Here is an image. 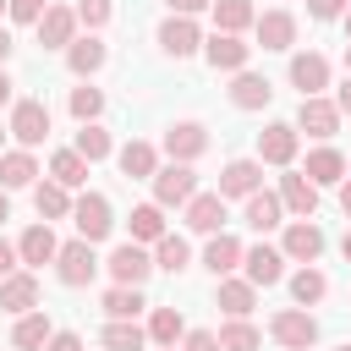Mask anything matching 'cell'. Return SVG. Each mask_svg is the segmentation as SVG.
Masks as SVG:
<instances>
[{
	"label": "cell",
	"instance_id": "e575fe53",
	"mask_svg": "<svg viewBox=\"0 0 351 351\" xmlns=\"http://www.w3.org/2000/svg\"><path fill=\"white\" fill-rule=\"evenodd\" d=\"M143 329H148L154 346H181V340H186V318H181V307H154Z\"/></svg>",
	"mask_w": 351,
	"mask_h": 351
},
{
	"label": "cell",
	"instance_id": "484cf974",
	"mask_svg": "<svg viewBox=\"0 0 351 351\" xmlns=\"http://www.w3.org/2000/svg\"><path fill=\"white\" fill-rule=\"evenodd\" d=\"M0 186H5V192L38 186V159H33V148H5V154H0Z\"/></svg>",
	"mask_w": 351,
	"mask_h": 351
},
{
	"label": "cell",
	"instance_id": "680465c9",
	"mask_svg": "<svg viewBox=\"0 0 351 351\" xmlns=\"http://www.w3.org/2000/svg\"><path fill=\"white\" fill-rule=\"evenodd\" d=\"M346 77H351V44H346Z\"/></svg>",
	"mask_w": 351,
	"mask_h": 351
},
{
	"label": "cell",
	"instance_id": "cb8c5ba5",
	"mask_svg": "<svg viewBox=\"0 0 351 351\" xmlns=\"http://www.w3.org/2000/svg\"><path fill=\"white\" fill-rule=\"evenodd\" d=\"M55 252H60V236L38 219V225H27L22 236H16V258L27 263V269H38V263H55Z\"/></svg>",
	"mask_w": 351,
	"mask_h": 351
},
{
	"label": "cell",
	"instance_id": "f546056e",
	"mask_svg": "<svg viewBox=\"0 0 351 351\" xmlns=\"http://www.w3.org/2000/svg\"><path fill=\"white\" fill-rule=\"evenodd\" d=\"M88 170H93V165H88L77 148H55V154H49V181H60L66 192L88 186Z\"/></svg>",
	"mask_w": 351,
	"mask_h": 351
},
{
	"label": "cell",
	"instance_id": "8d00e7d4",
	"mask_svg": "<svg viewBox=\"0 0 351 351\" xmlns=\"http://www.w3.org/2000/svg\"><path fill=\"white\" fill-rule=\"evenodd\" d=\"M291 296H296V307H318V302L329 296V280H324V269H318V263H302V269L291 274Z\"/></svg>",
	"mask_w": 351,
	"mask_h": 351
},
{
	"label": "cell",
	"instance_id": "836d02e7",
	"mask_svg": "<svg viewBox=\"0 0 351 351\" xmlns=\"http://www.w3.org/2000/svg\"><path fill=\"white\" fill-rule=\"evenodd\" d=\"M99 346H104V351H143V346H148V329H143L137 318H110V324L99 329Z\"/></svg>",
	"mask_w": 351,
	"mask_h": 351
},
{
	"label": "cell",
	"instance_id": "7dc6e473",
	"mask_svg": "<svg viewBox=\"0 0 351 351\" xmlns=\"http://www.w3.org/2000/svg\"><path fill=\"white\" fill-rule=\"evenodd\" d=\"M16 269H22V258H16V241H5V236H0V280H11Z\"/></svg>",
	"mask_w": 351,
	"mask_h": 351
},
{
	"label": "cell",
	"instance_id": "6f0895ef",
	"mask_svg": "<svg viewBox=\"0 0 351 351\" xmlns=\"http://www.w3.org/2000/svg\"><path fill=\"white\" fill-rule=\"evenodd\" d=\"M340 22H346V44H351V5H346V16H340Z\"/></svg>",
	"mask_w": 351,
	"mask_h": 351
},
{
	"label": "cell",
	"instance_id": "9c48e42d",
	"mask_svg": "<svg viewBox=\"0 0 351 351\" xmlns=\"http://www.w3.org/2000/svg\"><path fill=\"white\" fill-rule=\"evenodd\" d=\"M285 263H291V258H285L280 247L258 241V247H247V252H241V280H252L258 291H269V285H280V280H285Z\"/></svg>",
	"mask_w": 351,
	"mask_h": 351
},
{
	"label": "cell",
	"instance_id": "4316f807",
	"mask_svg": "<svg viewBox=\"0 0 351 351\" xmlns=\"http://www.w3.org/2000/svg\"><path fill=\"white\" fill-rule=\"evenodd\" d=\"M241 252H247V247H241L236 236H225V230H219V236H208V247H203V269H208L214 280H225V274H236V269H241Z\"/></svg>",
	"mask_w": 351,
	"mask_h": 351
},
{
	"label": "cell",
	"instance_id": "4fadbf2b",
	"mask_svg": "<svg viewBox=\"0 0 351 351\" xmlns=\"http://www.w3.org/2000/svg\"><path fill=\"white\" fill-rule=\"evenodd\" d=\"M252 192H263V159H230L225 170H219V197L230 203H247Z\"/></svg>",
	"mask_w": 351,
	"mask_h": 351
},
{
	"label": "cell",
	"instance_id": "1f68e13d",
	"mask_svg": "<svg viewBox=\"0 0 351 351\" xmlns=\"http://www.w3.org/2000/svg\"><path fill=\"white\" fill-rule=\"evenodd\" d=\"M126 225H132V241H137V247H154V241H165V236H170V225H165V208H159V203H137Z\"/></svg>",
	"mask_w": 351,
	"mask_h": 351
},
{
	"label": "cell",
	"instance_id": "9a60e30c",
	"mask_svg": "<svg viewBox=\"0 0 351 351\" xmlns=\"http://www.w3.org/2000/svg\"><path fill=\"white\" fill-rule=\"evenodd\" d=\"M291 88H296L302 99H318V93L329 88V60H324L318 49H296V55H291Z\"/></svg>",
	"mask_w": 351,
	"mask_h": 351
},
{
	"label": "cell",
	"instance_id": "681fc988",
	"mask_svg": "<svg viewBox=\"0 0 351 351\" xmlns=\"http://www.w3.org/2000/svg\"><path fill=\"white\" fill-rule=\"evenodd\" d=\"M170 16H197V11H214V0H165Z\"/></svg>",
	"mask_w": 351,
	"mask_h": 351
},
{
	"label": "cell",
	"instance_id": "ba28073f",
	"mask_svg": "<svg viewBox=\"0 0 351 351\" xmlns=\"http://www.w3.org/2000/svg\"><path fill=\"white\" fill-rule=\"evenodd\" d=\"M104 269H110L115 285H148V274H154V252L137 247V241H121V247L104 258Z\"/></svg>",
	"mask_w": 351,
	"mask_h": 351
},
{
	"label": "cell",
	"instance_id": "be15d7a7",
	"mask_svg": "<svg viewBox=\"0 0 351 351\" xmlns=\"http://www.w3.org/2000/svg\"><path fill=\"white\" fill-rule=\"evenodd\" d=\"M335 351H351V346H335Z\"/></svg>",
	"mask_w": 351,
	"mask_h": 351
},
{
	"label": "cell",
	"instance_id": "5bb4252c",
	"mask_svg": "<svg viewBox=\"0 0 351 351\" xmlns=\"http://www.w3.org/2000/svg\"><path fill=\"white\" fill-rule=\"evenodd\" d=\"M159 49H165L170 60H186V55H197V49H203L197 16H165V22H159Z\"/></svg>",
	"mask_w": 351,
	"mask_h": 351
},
{
	"label": "cell",
	"instance_id": "2e32d148",
	"mask_svg": "<svg viewBox=\"0 0 351 351\" xmlns=\"http://www.w3.org/2000/svg\"><path fill=\"white\" fill-rule=\"evenodd\" d=\"M203 60L214 66V71H247V60H252V44H241L236 33H214V38H203Z\"/></svg>",
	"mask_w": 351,
	"mask_h": 351
},
{
	"label": "cell",
	"instance_id": "f6af8a7d",
	"mask_svg": "<svg viewBox=\"0 0 351 351\" xmlns=\"http://www.w3.org/2000/svg\"><path fill=\"white\" fill-rule=\"evenodd\" d=\"M346 5H351V0H307V16H313V22H340Z\"/></svg>",
	"mask_w": 351,
	"mask_h": 351
},
{
	"label": "cell",
	"instance_id": "8fae6325",
	"mask_svg": "<svg viewBox=\"0 0 351 351\" xmlns=\"http://www.w3.org/2000/svg\"><path fill=\"white\" fill-rule=\"evenodd\" d=\"M324 230H318V219H291L285 225V236H280V252L291 258V263H318L324 258Z\"/></svg>",
	"mask_w": 351,
	"mask_h": 351
},
{
	"label": "cell",
	"instance_id": "52a82bcc",
	"mask_svg": "<svg viewBox=\"0 0 351 351\" xmlns=\"http://www.w3.org/2000/svg\"><path fill=\"white\" fill-rule=\"evenodd\" d=\"M165 154H170V165L203 159V154H208V126H203V121H170V126H165Z\"/></svg>",
	"mask_w": 351,
	"mask_h": 351
},
{
	"label": "cell",
	"instance_id": "5b68a950",
	"mask_svg": "<svg viewBox=\"0 0 351 351\" xmlns=\"http://www.w3.org/2000/svg\"><path fill=\"white\" fill-rule=\"evenodd\" d=\"M296 148H302V132H296V121H269V126L258 132V159H263V165H280V170H291V165H296Z\"/></svg>",
	"mask_w": 351,
	"mask_h": 351
},
{
	"label": "cell",
	"instance_id": "94428289",
	"mask_svg": "<svg viewBox=\"0 0 351 351\" xmlns=\"http://www.w3.org/2000/svg\"><path fill=\"white\" fill-rule=\"evenodd\" d=\"M5 11H11V0H0V16H5Z\"/></svg>",
	"mask_w": 351,
	"mask_h": 351
},
{
	"label": "cell",
	"instance_id": "3957f363",
	"mask_svg": "<svg viewBox=\"0 0 351 351\" xmlns=\"http://www.w3.org/2000/svg\"><path fill=\"white\" fill-rule=\"evenodd\" d=\"M71 225H77L82 241H104V236L115 230V208H110V197H104V192H77Z\"/></svg>",
	"mask_w": 351,
	"mask_h": 351
},
{
	"label": "cell",
	"instance_id": "11a10c76",
	"mask_svg": "<svg viewBox=\"0 0 351 351\" xmlns=\"http://www.w3.org/2000/svg\"><path fill=\"white\" fill-rule=\"evenodd\" d=\"M5 219H11V192L0 186V225H5Z\"/></svg>",
	"mask_w": 351,
	"mask_h": 351
},
{
	"label": "cell",
	"instance_id": "f907efd6",
	"mask_svg": "<svg viewBox=\"0 0 351 351\" xmlns=\"http://www.w3.org/2000/svg\"><path fill=\"white\" fill-rule=\"evenodd\" d=\"M11 88H16V82H11V71L0 66V110H5V104H16V93H11Z\"/></svg>",
	"mask_w": 351,
	"mask_h": 351
},
{
	"label": "cell",
	"instance_id": "ab89813d",
	"mask_svg": "<svg viewBox=\"0 0 351 351\" xmlns=\"http://www.w3.org/2000/svg\"><path fill=\"white\" fill-rule=\"evenodd\" d=\"M66 110L77 115V126H93V121L104 115V93H99L93 82H82V88H71V99H66Z\"/></svg>",
	"mask_w": 351,
	"mask_h": 351
},
{
	"label": "cell",
	"instance_id": "60d3db41",
	"mask_svg": "<svg viewBox=\"0 0 351 351\" xmlns=\"http://www.w3.org/2000/svg\"><path fill=\"white\" fill-rule=\"evenodd\" d=\"M71 148H77L88 165H99V159H110V154H115V143H110V132H104L99 121H93V126H77V143H71Z\"/></svg>",
	"mask_w": 351,
	"mask_h": 351
},
{
	"label": "cell",
	"instance_id": "ee69618b",
	"mask_svg": "<svg viewBox=\"0 0 351 351\" xmlns=\"http://www.w3.org/2000/svg\"><path fill=\"white\" fill-rule=\"evenodd\" d=\"M44 11H49V0H11V22H22V27H38L44 22Z\"/></svg>",
	"mask_w": 351,
	"mask_h": 351
},
{
	"label": "cell",
	"instance_id": "ffe728a7",
	"mask_svg": "<svg viewBox=\"0 0 351 351\" xmlns=\"http://www.w3.org/2000/svg\"><path fill=\"white\" fill-rule=\"evenodd\" d=\"M104 60H110V44H104L99 33H82V38L66 49V66H71V77H77V82L99 77V71H104Z\"/></svg>",
	"mask_w": 351,
	"mask_h": 351
},
{
	"label": "cell",
	"instance_id": "d6a6232c",
	"mask_svg": "<svg viewBox=\"0 0 351 351\" xmlns=\"http://www.w3.org/2000/svg\"><path fill=\"white\" fill-rule=\"evenodd\" d=\"M49 335H55V324H49V313L38 307V313H22V318H16L11 346H16V351H44V346H49Z\"/></svg>",
	"mask_w": 351,
	"mask_h": 351
},
{
	"label": "cell",
	"instance_id": "d6986e66",
	"mask_svg": "<svg viewBox=\"0 0 351 351\" xmlns=\"http://www.w3.org/2000/svg\"><path fill=\"white\" fill-rule=\"evenodd\" d=\"M0 313H11V318L38 313V274L33 269H16L11 280H0Z\"/></svg>",
	"mask_w": 351,
	"mask_h": 351
},
{
	"label": "cell",
	"instance_id": "b9f144b4",
	"mask_svg": "<svg viewBox=\"0 0 351 351\" xmlns=\"http://www.w3.org/2000/svg\"><path fill=\"white\" fill-rule=\"evenodd\" d=\"M219 346H225V351H258V346H263V335H258L247 318H230V324L219 329Z\"/></svg>",
	"mask_w": 351,
	"mask_h": 351
},
{
	"label": "cell",
	"instance_id": "7402d4cb",
	"mask_svg": "<svg viewBox=\"0 0 351 351\" xmlns=\"http://www.w3.org/2000/svg\"><path fill=\"white\" fill-rule=\"evenodd\" d=\"M181 214H186V230L192 236H219L225 230V197L219 192H197Z\"/></svg>",
	"mask_w": 351,
	"mask_h": 351
},
{
	"label": "cell",
	"instance_id": "f5cc1de1",
	"mask_svg": "<svg viewBox=\"0 0 351 351\" xmlns=\"http://www.w3.org/2000/svg\"><path fill=\"white\" fill-rule=\"evenodd\" d=\"M340 214L351 219V181H340Z\"/></svg>",
	"mask_w": 351,
	"mask_h": 351
},
{
	"label": "cell",
	"instance_id": "d590c367",
	"mask_svg": "<svg viewBox=\"0 0 351 351\" xmlns=\"http://www.w3.org/2000/svg\"><path fill=\"white\" fill-rule=\"evenodd\" d=\"M258 22V5L252 0H214V33H247Z\"/></svg>",
	"mask_w": 351,
	"mask_h": 351
},
{
	"label": "cell",
	"instance_id": "816d5d0a",
	"mask_svg": "<svg viewBox=\"0 0 351 351\" xmlns=\"http://www.w3.org/2000/svg\"><path fill=\"white\" fill-rule=\"evenodd\" d=\"M335 104H340V115H351V77L335 88Z\"/></svg>",
	"mask_w": 351,
	"mask_h": 351
},
{
	"label": "cell",
	"instance_id": "7bdbcfd3",
	"mask_svg": "<svg viewBox=\"0 0 351 351\" xmlns=\"http://www.w3.org/2000/svg\"><path fill=\"white\" fill-rule=\"evenodd\" d=\"M110 16H115V0H77V22H82L88 33H99Z\"/></svg>",
	"mask_w": 351,
	"mask_h": 351
},
{
	"label": "cell",
	"instance_id": "e0dca14e",
	"mask_svg": "<svg viewBox=\"0 0 351 351\" xmlns=\"http://www.w3.org/2000/svg\"><path fill=\"white\" fill-rule=\"evenodd\" d=\"M115 165H121L126 181H154V176H159V148H154L148 137H132V143L115 148Z\"/></svg>",
	"mask_w": 351,
	"mask_h": 351
},
{
	"label": "cell",
	"instance_id": "83f0119b",
	"mask_svg": "<svg viewBox=\"0 0 351 351\" xmlns=\"http://www.w3.org/2000/svg\"><path fill=\"white\" fill-rule=\"evenodd\" d=\"M214 302L225 307V318H247V313L258 307V285H252V280H236V274H225V280L214 285Z\"/></svg>",
	"mask_w": 351,
	"mask_h": 351
},
{
	"label": "cell",
	"instance_id": "6da1fadb",
	"mask_svg": "<svg viewBox=\"0 0 351 351\" xmlns=\"http://www.w3.org/2000/svg\"><path fill=\"white\" fill-rule=\"evenodd\" d=\"M99 269H104V263H99L93 241H82V236H77V241H60V252H55V280H60V285L77 291V285H88Z\"/></svg>",
	"mask_w": 351,
	"mask_h": 351
},
{
	"label": "cell",
	"instance_id": "c3c4849f",
	"mask_svg": "<svg viewBox=\"0 0 351 351\" xmlns=\"http://www.w3.org/2000/svg\"><path fill=\"white\" fill-rule=\"evenodd\" d=\"M44 351H82V335H77V329H55Z\"/></svg>",
	"mask_w": 351,
	"mask_h": 351
},
{
	"label": "cell",
	"instance_id": "e7e4bbea",
	"mask_svg": "<svg viewBox=\"0 0 351 351\" xmlns=\"http://www.w3.org/2000/svg\"><path fill=\"white\" fill-rule=\"evenodd\" d=\"M346 165H351V159H346Z\"/></svg>",
	"mask_w": 351,
	"mask_h": 351
},
{
	"label": "cell",
	"instance_id": "7c38bea8",
	"mask_svg": "<svg viewBox=\"0 0 351 351\" xmlns=\"http://www.w3.org/2000/svg\"><path fill=\"white\" fill-rule=\"evenodd\" d=\"M77 27H82V22H77V5H49V11H44V22H38L33 33H38V44H44V49H60V55H66V49L82 38Z\"/></svg>",
	"mask_w": 351,
	"mask_h": 351
},
{
	"label": "cell",
	"instance_id": "d4e9b609",
	"mask_svg": "<svg viewBox=\"0 0 351 351\" xmlns=\"http://www.w3.org/2000/svg\"><path fill=\"white\" fill-rule=\"evenodd\" d=\"M241 219H247L258 236H263V230H280V225H285V203H280V192H269V186L252 192V197L241 203Z\"/></svg>",
	"mask_w": 351,
	"mask_h": 351
},
{
	"label": "cell",
	"instance_id": "44dd1931",
	"mask_svg": "<svg viewBox=\"0 0 351 351\" xmlns=\"http://www.w3.org/2000/svg\"><path fill=\"white\" fill-rule=\"evenodd\" d=\"M346 170H351V165H346V154H340L335 143H318V148L307 154V165H302V176H307L313 186H340Z\"/></svg>",
	"mask_w": 351,
	"mask_h": 351
},
{
	"label": "cell",
	"instance_id": "603a6c76",
	"mask_svg": "<svg viewBox=\"0 0 351 351\" xmlns=\"http://www.w3.org/2000/svg\"><path fill=\"white\" fill-rule=\"evenodd\" d=\"M252 33H258V44H263V49H291V44H296V16H291L285 5H274V11H258Z\"/></svg>",
	"mask_w": 351,
	"mask_h": 351
},
{
	"label": "cell",
	"instance_id": "4dcf8cb0",
	"mask_svg": "<svg viewBox=\"0 0 351 351\" xmlns=\"http://www.w3.org/2000/svg\"><path fill=\"white\" fill-rule=\"evenodd\" d=\"M33 208H38V219L49 225V219H71L77 197H71L60 181H38V186H33Z\"/></svg>",
	"mask_w": 351,
	"mask_h": 351
},
{
	"label": "cell",
	"instance_id": "6125c7cd",
	"mask_svg": "<svg viewBox=\"0 0 351 351\" xmlns=\"http://www.w3.org/2000/svg\"><path fill=\"white\" fill-rule=\"evenodd\" d=\"M159 351H181V346H159Z\"/></svg>",
	"mask_w": 351,
	"mask_h": 351
},
{
	"label": "cell",
	"instance_id": "f35d334b",
	"mask_svg": "<svg viewBox=\"0 0 351 351\" xmlns=\"http://www.w3.org/2000/svg\"><path fill=\"white\" fill-rule=\"evenodd\" d=\"M192 263V247H186V236H165V241H154V269H165V274H181Z\"/></svg>",
	"mask_w": 351,
	"mask_h": 351
},
{
	"label": "cell",
	"instance_id": "7a4b0ae2",
	"mask_svg": "<svg viewBox=\"0 0 351 351\" xmlns=\"http://www.w3.org/2000/svg\"><path fill=\"white\" fill-rule=\"evenodd\" d=\"M269 335H274L285 351H313V346H318V318H313L307 307H280V313L269 318Z\"/></svg>",
	"mask_w": 351,
	"mask_h": 351
},
{
	"label": "cell",
	"instance_id": "f1b7e54d",
	"mask_svg": "<svg viewBox=\"0 0 351 351\" xmlns=\"http://www.w3.org/2000/svg\"><path fill=\"white\" fill-rule=\"evenodd\" d=\"M274 99V82L269 77H258V71H236L230 77V104L236 110H263Z\"/></svg>",
	"mask_w": 351,
	"mask_h": 351
},
{
	"label": "cell",
	"instance_id": "91938a15",
	"mask_svg": "<svg viewBox=\"0 0 351 351\" xmlns=\"http://www.w3.org/2000/svg\"><path fill=\"white\" fill-rule=\"evenodd\" d=\"M5 132H11V126H0V154H5Z\"/></svg>",
	"mask_w": 351,
	"mask_h": 351
},
{
	"label": "cell",
	"instance_id": "bcb514c9",
	"mask_svg": "<svg viewBox=\"0 0 351 351\" xmlns=\"http://www.w3.org/2000/svg\"><path fill=\"white\" fill-rule=\"evenodd\" d=\"M181 351H225V346H219V335H214V329H186Z\"/></svg>",
	"mask_w": 351,
	"mask_h": 351
},
{
	"label": "cell",
	"instance_id": "8992f818",
	"mask_svg": "<svg viewBox=\"0 0 351 351\" xmlns=\"http://www.w3.org/2000/svg\"><path fill=\"white\" fill-rule=\"evenodd\" d=\"M197 197V170L192 165H159L154 176V203L159 208H186Z\"/></svg>",
	"mask_w": 351,
	"mask_h": 351
},
{
	"label": "cell",
	"instance_id": "db71d44e",
	"mask_svg": "<svg viewBox=\"0 0 351 351\" xmlns=\"http://www.w3.org/2000/svg\"><path fill=\"white\" fill-rule=\"evenodd\" d=\"M11 49H16V44H11V33H5V27H0V66H5V60H11Z\"/></svg>",
	"mask_w": 351,
	"mask_h": 351
},
{
	"label": "cell",
	"instance_id": "ac0fdd59",
	"mask_svg": "<svg viewBox=\"0 0 351 351\" xmlns=\"http://www.w3.org/2000/svg\"><path fill=\"white\" fill-rule=\"evenodd\" d=\"M274 192H280V203H285L291 219H313V214H318V186H313L302 170H285Z\"/></svg>",
	"mask_w": 351,
	"mask_h": 351
},
{
	"label": "cell",
	"instance_id": "9f6ffc18",
	"mask_svg": "<svg viewBox=\"0 0 351 351\" xmlns=\"http://www.w3.org/2000/svg\"><path fill=\"white\" fill-rule=\"evenodd\" d=\"M340 252H346V263H351V230H346V236H340Z\"/></svg>",
	"mask_w": 351,
	"mask_h": 351
},
{
	"label": "cell",
	"instance_id": "30bf717a",
	"mask_svg": "<svg viewBox=\"0 0 351 351\" xmlns=\"http://www.w3.org/2000/svg\"><path fill=\"white\" fill-rule=\"evenodd\" d=\"M340 121H346V115H340V104H335V99H324V93L296 104V132H307V137H318V143H329V137L340 132Z\"/></svg>",
	"mask_w": 351,
	"mask_h": 351
},
{
	"label": "cell",
	"instance_id": "277c9868",
	"mask_svg": "<svg viewBox=\"0 0 351 351\" xmlns=\"http://www.w3.org/2000/svg\"><path fill=\"white\" fill-rule=\"evenodd\" d=\"M5 126H11L16 148H38V143L49 137V104H44V99H16Z\"/></svg>",
	"mask_w": 351,
	"mask_h": 351
},
{
	"label": "cell",
	"instance_id": "74e56055",
	"mask_svg": "<svg viewBox=\"0 0 351 351\" xmlns=\"http://www.w3.org/2000/svg\"><path fill=\"white\" fill-rule=\"evenodd\" d=\"M99 307H104V318H137L148 307V296H143V285H110L99 296Z\"/></svg>",
	"mask_w": 351,
	"mask_h": 351
}]
</instances>
